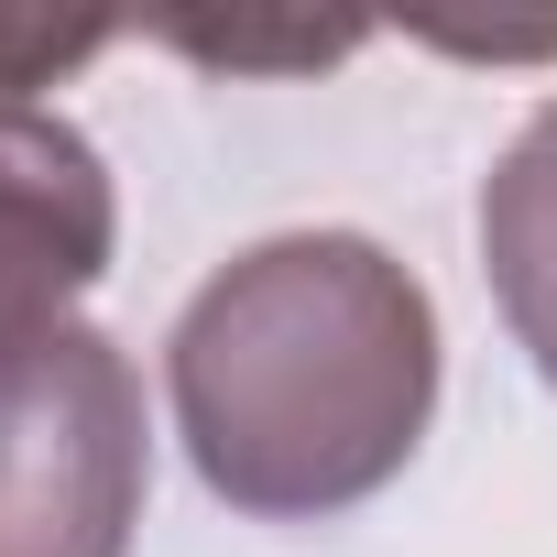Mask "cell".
I'll return each mask as SVG.
<instances>
[{
	"label": "cell",
	"instance_id": "obj_5",
	"mask_svg": "<svg viewBox=\"0 0 557 557\" xmlns=\"http://www.w3.org/2000/svg\"><path fill=\"white\" fill-rule=\"evenodd\" d=\"M164 45H186L197 66H339L361 45V23H153Z\"/></svg>",
	"mask_w": 557,
	"mask_h": 557
},
{
	"label": "cell",
	"instance_id": "obj_7",
	"mask_svg": "<svg viewBox=\"0 0 557 557\" xmlns=\"http://www.w3.org/2000/svg\"><path fill=\"white\" fill-rule=\"evenodd\" d=\"M426 45H448V55H492V66H513V55H557V23H426Z\"/></svg>",
	"mask_w": 557,
	"mask_h": 557
},
{
	"label": "cell",
	"instance_id": "obj_4",
	"mask_svg": "<svg viewBox=\"0 0 557 557\" xmlns=\"http://www.w3.org/2000/svg\"><path fill=\"white\" fill-rule=\"evenodd\" d=\"M481 273H492V307H503L513 350L557 383V99L481 175Z\"/></svg>",
	"mask_w": 557,
	"mask_h": 557
},
{
	"label": "cell",
	"instance_id": "obj_2",
	"mask_svg": "<svg viewBox=\"0 0 557 557\" xmlns=\"http://www.w3.org/2000/svg\"><path fill=\"white\" fill-rule=\"evenodd\" d=\"M143 481V372L121 339L66 329L0 361V557H132Z\"/></svg>",
	"mask_w": 557,
	"mask_h": 557
},
{
	"label": "cell",
	"instance_id": "obj_1",
	"mask_svg": "<svg viewBox=\"0 0 557 557\" xmlns=\"http://www.w3.org/2000/svg\"><path fill=\"white\" fill-rule=\"evenodd\" d=\"M197 481L251 524L372 503L437 416V307L361 230H285L219 262L164 339Z\"/></svg>",
	"mask_w": 557,
	"mask_h": 557
},
{
	"label": "cell",
	"instance_id": "obj_6",
	"mask_svg": "<svg viewBox=\"0 0 557 557\" xmlns=\"http://www.w3.org/2000/svg\"><path fill=\"white\" fill-rule=\"evenodd\" d=\"M110 34L121 23H99V12H0V99H34V88L77 77Z\"/></svg>",
	"mask_w": 557,
	"mask_h": 557
},
{
	"label": "cell",
	"instance_id": "obj_3",
	"mask_svg": "<svg viewBox=\"0 0 557 557\" xmlns=\"http://www.w3.org/2000/svg\"><path fill=\"white\" fill-rule=\"evenodd\" d=\"M121 197L77 121L45 99H0V361L77 329V296L110 273Z\"/></svg>",
	"mask_w": 557,
	"mask_h": 557
}]
</instances>
